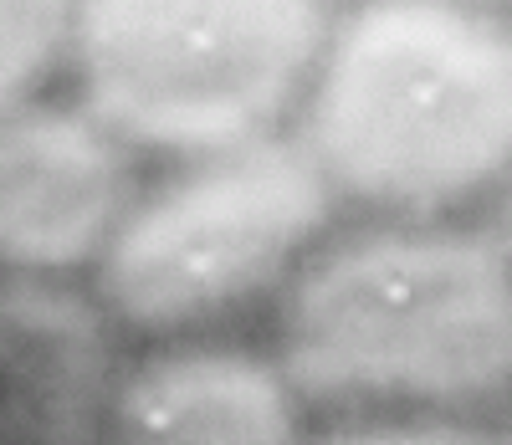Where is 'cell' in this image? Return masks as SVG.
I'll return each mask as SVG.
<instances>
[{
  "mask_svg": "<svg viewBox=\"0 0 512 445\" xmlns=\"http://www.w3.org/2000/svg\"><path fill=\"white\" fill-rule=\"evenodd\" d=\"M333 16L328 0H82L67 77L139 154L200 159L287 133Z\"/></svg>",
  "mask_w": 512,
  "mask_h": 445,
  "instance_id": "cell-3",
  "label": "cell"
},
{
  "mask_svg": "<svg viewBox=\"0 0 512 445\" xmlns=\"http://www.w3.org/2000/svg\"><path fill=\"white\" fill-rule=\"evenodd\" d=\"M272 359L338 420H472L512 399V251L482 220L328 231L272 302Z\"/></svg>",
  "mask_w": 512,
  "mask_h": 445,
  "instance_id": "cell-1",
  "label": "cell"
},
{
  "mask_svg": "<svg viewBox=\"0 0 512 445\" xmlns=\"http://www.w3.org/2000/svg\"><path fill=\"white\" fill-rule=\"evenodd\" d=\"M139 149L77 93L6 108L0 128V251L21 277L98 266L139 200Z\"/></svg>",
  "mask_w": 512,
  "mask_h": 445,
  "instance_id": "cell-5",
  "label": "cell"
},
{
  "mask_svg": "<svg viewBox=\"0 0 512 445\" xmlns=\"http://www.w3.org/2000/svg\"><path fill=\"white\" fill-rule=\"evenodd\" d=\"M118 323L62 277L0 292V445H103L118 389Z\"/></svg>",
  "mask_w": 512,
  "mask_h": 445,
  "instance_id": "cell-6",
  "label": "cell"
},
{
  "mask_svg": "<svg viewBox=\"0 0 512 445\" xmlns=\"http://www.w3.org/2000/svg\"><path fill=\"white\" fill-rule=\"evenodd\" d=\"M308 445H502L472 420H338Z\"/></svg>",
  "mask_w": 512,
  "mask_h": 445,
  "instance_id": "cell-9",
  "label": "cell"
},
{
  "mask_svg": "<svg viewBox=\"0 0 512 445\" xmlns=\"http://www.w3.org/2000/svg\"><path fill=\"white\" fill-rule=\"evenodd\" d=\"M502 445H512V399H507V425H502Z\"/></svg>",
  "mask_w": 512,
  "mask_h": 445,
  "instance_id": "cell-11",
  "label": "cell"
},
{
  "mask_svg": "<svg viewBox=\"0 0 512 445\" xmlns=\"http://www.w3.org/2000/svg\"><path fill=\"white\" fill-rule=\"evenodd\" d=\"M292 133L344 205L451 220L512 180V16L492 0H349Z\"/></svg>",
  "mask_w": 512,
  "mask_h": 445,
  "instance_id": "cell-2",
  "label": "cell"
},
{
  "mask_svg": "<svg viewBox=\"0 0 512 445\" xmlns=\"http://www.w3.org/2000/svg\"><path fill=\"white\" fill-rule=\"evenodd\" d=\"M492 226L502 231V241H507V251H512V180L497 190V220H492Z\"/></svg>",
  "mask_w": 512,
  "mask_h": 445,
  "instance_id": "cell-10",
  "label": "cell"
},
{
  "mask_svg": "<svg viewBox=\"0 0 512 445\" xmlns=\"http://www.w3.org/2000/svg\"><path fill=\"white\" fill-rule=\"evenodd\" d=\"M333 185L297 133L175 159L139 190L93 266V297L123 333L190 338L277 302L333 231Z\"/></svg>",
  "mask_w": 512,
  "mask_h": 445,
  "instance_id": "cell-4",
  "label": "cell"
},
{
  "mask_svg": "<svg viewBox=\"0 0 512 445\" xmlns=\"http://www.w3.org/2000/svg\"><path fill=\"white\" fill-rule=\"evenodd\" d=\"M282 364L246 343H164L113 389L103 445H308Z\"/></svg>",
  "mask_w": 512,
  "mask_h": 445,
  "instance_id": "cell-7",
  "label": "cell"
},
{
  "mask_svg": "<svg viewBox=\"0 0 512 445\" xmlns=\"http://www.w3.org/2000/svg\"><path fill=\"white\" fill-rule=\"evenodd\" d=\"M492 6H502V0H492Z\"/></svg>",
  "mask_w": 512,
  "mask_h": 445,
  "instance_id": "cell-12",
  "label": "cell"
},
{
  "mask_svg": "<svg viewBox=\"0 0 512 445\" xmlns=\"http://www.w3.org/2000/svg\"><path fill=\"white\" fill-rule=\"evenodd\" d=\"M82 0H0V82L6 108L52 93V77L72 72Z\"/></svg>",
  "mask_w": 512,
  "mask_h": 445,
  "instance_id": "cell-8",
  "label": "cell"
}]
</instances>
